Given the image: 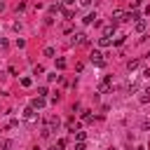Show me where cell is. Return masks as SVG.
<instances>
[{
	"label": "cell",
	"instance_id": "cell-12",
	"mask_svg": "<svg viewBox=\"0 0 150 150\" xmlns=\"http://www.w3.org/2000/svg\"><path fill=\"white\" fill-rule=\"evenodd\" d=\"M75 138H77V143H84L87 134H84V131H75Z\"/></svg>",
	"mask_w": 150,
	"mask_h": 150
},
{
	"label": "cell",
	"instance_id": "cell-14",
	"mask_svg": "<svg viewBox=\"0 0 150 150\" xmlns=\"http://www.w3.org/2000/svg\"><path fill=\"white\" fill-rule=\"evenodd\" d=\"M9 145H12V143H9L7 138H2V141H0V150H9Z\"/></svg>",
	"mask_w": 150,
	"mask_h": 150
},
{
	"label": "cell",
	"instance_id": "cell-4",
	"mask_svg": "<svg viewBox=\"0 0 150 150\" xmlns=\"http://www.w3.org/2000/svg\"><path fill=\"white\" fill-rule=\"evenodd\" d=\"M112 33H115V23H110V26H105V28H103V38H110Z\"/></svg>",
	"mask_w": 150,
	"mask_h": 150
},
{
	"label": "cell",
	"instance_id": "cell-1",
	"mask_svg": "<svg viewBox=\"0 0 150 150\" xmlns=\"http://www.w3.org/2000/svg\"><path fill=\"white\" fill-rule=\"evenodd\" d=\"M89 61H91V63H96V66H105V61H103V54H101L98 49H94V52L89 54Z\"/></svg>",
	"mask_w": 150,
	"mask_h": 150
},
{
	"label": "cell",
	"instance_id": "cell-9",
	"mask_svg": "<svg viewBox=\"0 0 150 150\" xmlns=\"http://www.w3.org/2000/svg\"><path fill=\"white\" fill-rule=\"evenodd\" d=\"M134 28H136V30H138V33H143V30H145V21H143V19H138V21H136V26H134Z\"/></svg>",
	"mask_w": 150,
	"mask_h": 150
},
{
	"label": "cell",
	"instance_id": "cell-24",
	"mask_svg": "<svg viewBox=\"0 0 150 150\" xmlns=\"http://www.w3.org/2000/svg\"><path fill=\"white\" fill-rule=\"evenodd\" d=\"M75 150H84V143H77V145H75Z\"/></svg>",
	"mask_w": 150,
	"mask_h": 150
},
{
	"label": "cell",
	"instance_id": "cell-21",
	"mask_svg": "<svg viewBox=\"0 0 150 150\" xmlns=\"http://www.w3.org/2000/svg\"><path fill=\"white\" fill-rule=\"evenodd\" d=\"M47 80H49V82H54V80H61V75H56V73H54V75H47Z\"/></svg>",
	"mask_w": 150,
	"mask_h": 150
},
{
	"label": "cell",
	"instance_id": "cell-3",
	"mask_svg": "<svg viewBox=\"0 0 150 150\" xmlns=\"http://www.w3.org/2000/svg\"><path fill=\"white\" fill-rule=\"evenodd\" d=\"M87 42H89V40H87L84 33H77V35H75V45H87Z\"/></svg>",
	"mask_w": 150,
	"mask_h": 150
},
{
	"label": "cell",
	"instance_id": "cell-18",
	"mask_svg": "<svg viewBox=\"0 0 150 150\" xmlns=\"http://www.w3.org/2000/svg\"><path fill=\"white\" fill-rule=\"evenodd\" d=\"M63 16H66V19H73L75 14H73V9H63Z\"/></svg>",
	"mask_w": 150,
	"mask_h": 150
},
{
	"label": "cell",
	"instance_id": "cell-11",
	"mask_svg": "<svg viewBox=\"0 0 150 150\" xmlns=\"http://www.w3.org/2000/svg\"><path fill=\"white\" fill-rule=\"evenodd\" d=\"M138 101H141V103H148V101H150V89H145V91L141 94V98H138Z\"/></svg>",
	"mask_w": 150,
	"mask_h": 150
},
{
	"label": "cell",
	"instance_id": "cell-6",
	"mask_svg": "<svg viewBox=\"0 0 150 150\" xmlns=\"http://www.w3.org/2000/svg\"><path fill=\"white\" fill-rule=\"evenodd\" d=\"M23 117H26V120H35V110H33V108H26V110H23Z\"/></svg>",
	"mask_w": 150,
	"mask_h": 150
},
{
	"label": "cell",
	"instance_id": "cell-10",
	"mask_svg": "<svg viewBox=\"0 0 150 150\" xmlns=\"http://www.w3.org/2000/svg\"><path fill=\"white\" fill-rule=\"evenodd\" d=\"M138 66H141V61H138V59H134V61H129V63H127V68H129V70H136Z\"/></svg>",
	"mask_w": 150,
	"mask_h": 150
},
{
	"label": "cell",
	"instance_id": "cell-19",
	"mask_svg": "<svg viewBox=\"0 0 150 150\" xmlns=\"http://www.w3.org/2000/svg\"><path fill=\"white\" fill-rule=\"evenodd\" d=\"M45 56H54V47H45Z\"/></svg>",
	"mask_w": 150,
	"mask_h": 150
},
{
	"label": "cell",
	"instance_id": "cell-7",
	"mask_svg": "<svg viewBox=\"0 0 150 150\" xmlns=\"http://www.w3.org/2000/svg\"><path fill=\"white\" fill-rule=\"evenodd\" d=\"M56 127H59V117H49V127H47V129H49V131H54Z\"/></svg>",
	"mask_w": 150,
	"mask_h": 150
},
{
	"label": "cell",
	"instance_id": "cell-25",
	"mask_svg": "<svg viewBox=\"0 0 150 150\" xmlns=\"http://www.w3.org/2000/svg\"><path fill=\"white\" fill-rule=\"evenodd\" d=\"M110 150H112V148H110Z\"/></svg>",
	"mask_w": 150,
	"mask_h": 150
},
{
	"label": "cell",
	"instance_id": "cell-16",
	"mask_svg": "<svg viewBox=\"0 0 150 150\" xmlns=\"http://www.w3.org/2000/svg\"><path fill=\"white\" fill-rule=\"evenodd\" d=\"M47 94H49V91H47V87H38V96H42V98H45Z\"/></svg>",
	"mask_w": 150,
	"mask_h": 150
},
{
	"label": "cell",
	"instance_id": "cell-13",
	"mask_svg": "<svg viewBox=\"0 0 150 150\" xmlns=\"http://www.w3.org/2000/svg\"><path fill=\"white\" fill-rule=\"evenodd\" d=\"M82 120H84V122H91L94 117H91V112H89V110H82Z\"/></svg>",
	"mask_w": 150,
	"mask_h": 150
},
{
	"label": "cell",
	"instance_id": "cell-2",
	"mask_svg": "<svg viewBox=\"0 0 150 150\" xmlns=\"http://www.w3.org/2000/svg\"><path fill=\"white\" fill-rule=\"evenodd\" d=\"M45 103H47V101H45L42 96H35V98L30 101V108H33V110H40V108H45Z\"/></svg>",
	"mask_w": 150,
	"mask_h": 150
},
{
	"label": "cell",
	"instance_id": "cell-23",
	"mask_svg": "<svg viewBox=\"0 0 150 150\" xmlns=\"http://www.w3.org/2000/svg\"><path fill=\"white\" fill-rule=\"evenodd\" d=\"M49 136H52V131H49V129L45 127V129H42V138H49Z\"/></svg>",
	"mask_w": 150,
	"mask_h": 150
},
{
	"label": "cell",
	"instance_id": "cell-20",
	"mask_svg": "<svg viewBox=\"0 0 150 150\" xmlns=\"http://www.w3.org/2000/svg\"><path fill=\"white\" fill-rule=\"evenodd\" d=\"M124 38H127V35H120V38H115V45H124Z\"/></svg>",
	"mask_w": 150,
	"mask_h": 150
},
{
	"label": "cell",
	"instance_id": "cell-8",
	"mask_svg": "<svg viewBox=\"0 0 150 150\" xmlns=\"http://www.w3.org/2000/svg\"><path fill=\"white\" fill-rule=\"evenodd\" d=\"M63 148H66V138H59V141L54 143V148H52V150H63Z\"/></svg>",
	"mask_w": 150,
	"mask_h": 150
},
{
	"label": "cell",
	"instance_id": "cell-15",
	"mask_svg": "<svg viewBox=\"0 0 150 150\" xmlns=\"http://www.w3.org/2000/svg\"><path fill=\"white\" fill-rule=\"evenodd\" d=\"M56 68L63 70V68H66V59H56Z\"/></svg>",
	"mask_w": 150,
	"mask_h": 150
},
{
	"label": "cell",
	"instance_id": "cell-22",
	"mask_svg": "<svg viewBox=\"0 0 150 150\" xmlns=\"http://www.w3.org/2000/svg\"><path fill=\"white\" fill-rule=\"evenodd\" d=\"M21 84L23 87H30V77H21Z\"/></svg>",
	"mask_w": 150,
	"mask_h": 150
},
{
	"label": "cell",
	"instance_id": "cell-17",
	"mask_svg": "<svg viewBox=\"0 0 150 150\" xmlns=\"http://www.w3.org/2000/svg\"><path fill=\"white\" fill-rule=\"evenodd\" d=\"M33 73H35V75H42V73H45V68H42V66H40V63H38V66H35V68H33Z\"/></svg>",
	"mask_w": 150,
	"mask_h": 150
},
{
	"label": "cell",
	"instance_id": "cell-5",
	"mask_svg": "<svg viewBox=\"0 0 150 150\" xmlns=\"http://www.w3.org/2000/svg\"><path fill=\"white\" fill-rule=\"evenodd\" d=\"M110 45H112V40H110V38H103V35L98 38V47H110Z\"/></svg>",
	"mask_w": 150,
	"mask_h": 150
}]
</instances>
